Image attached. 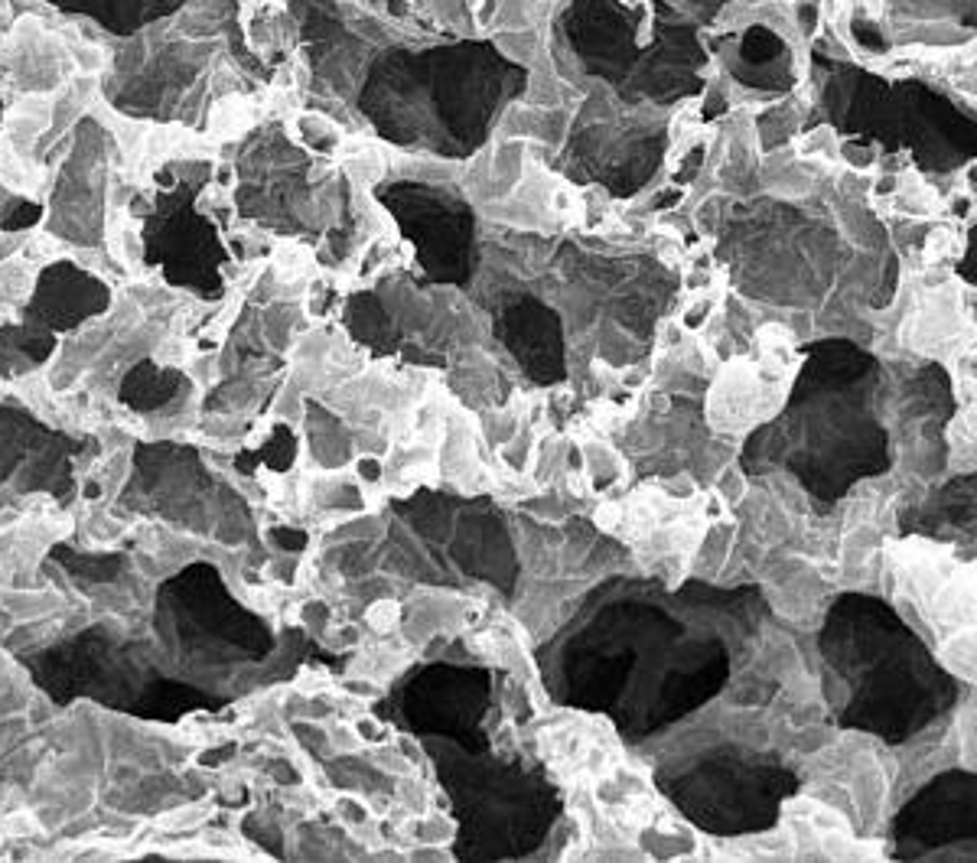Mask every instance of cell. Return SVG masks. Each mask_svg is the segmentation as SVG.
Instances as JSON below:
<instances>
[{"label": "cell", "mask_w": 977, "mask_h": 863, "mask_svg": "<svg viewBox=\"0 0 977 863\" xmlns=\"http://www.w3.org/2000/svg\"><path fill=\"white\" fill-rule=\"evenodd\" d=\"M763 613L756 590L613 580L538 652L554 701L596 710L629 743L675 727L727 688L737 629Z\"/></svg>", "instance_id": "6da1fadb"}, {"label": "cell", "mask_w": 977, "mask_h": 863, "mask_svg": "<svg viewBox=\"0 0 977 863\" xmlns=\"http://www.w3.org/2000/svg\"><path fill=\"white\" fill-rule=\"evenodd\" d=\"M890 375L854 339H821L805 349L785 408L743 447L753 476L789 473L818 505L841 502L857 482L893 466Z\"/></svg>", "instance_id": "7a4b0ae2"}, {"label": "cell", "mask_w": 977, "mask_h": 863, "mask_svg": "<svg viewBox=\"0 0 977 863\" xmlns=\"http://www.w3.org/2000/svg\"><path fill=\"white\" fill-rule=\"evenodd\" d=\"M818 652L834 720L886 746L922 740L961 701V684L880 596H837L818 632Z\"/></svg>", "instance_id": "3957f363"}, {"label": "cell", "mask_w": 977, "mask_h": 863, "mask_svg": "<svg viewBox=\"0 0 977 863\" xmlns=\"http://www.w3.org/2000/svg\"><path fill=\"white\" fill-rule=\"evenodd\" d=\"M424 746L460 821L456 857L522 860L548 841L564 805L541 772L450 740H424Z\"/></svg>", "instance_id": "277c9868"}, {"label": "cell", "mask_w": 977, "mask_h": 863, "mask_svg": "<svg viewBox=\"0 0 977 863\" xmlns=\"http://www.w3.org/2000/svg\"><path fill=\"white\" fill-rule=\"evenodd\" d=\"M385 567L421 583L456 587L473 580L499 593H509L518 580L515 541L496 505L434 489L395 505Z\"/></svg>", "instance_id": "5b68a950"}, {"label": "cell", "mask_w": 977, "mask_h": 863, "mask_svg": "<svg viewBox=\"0 0 977 863\" xmlns=\"http://www.w3.org/2000/svg\"><path fill=\"white\" fill-rule=\"evenodd\" d=\"M717 251L743 297L792 310L818 307L844 258L841 241L821 219L769 199L720 219Z\"/></svg>", "instance_id": "8992f818"}, {"label": "cell", "mask_w": 977, "mask_h": 863, "mask_svg": "<svg viewBox=\"0 0 977 863\" xmlns=\"http://www.w3.org/2000/svg\"><path fill=\"white\" fill-rule=\"evenodd\" d=\"M655 782L694 828L714 837L772 828L798 789V776L776 756L733 743L671 759L658 766Z\"/></svg>", "instance_id": "52a82bcc"}, {"label": "cell", "mask_w": 977, "mask_h": 863, "mask_svg": "<svg viewBox=\"0 0 977 863\" xmlns=\"http://www.w3.org/2000/svg\"><path fill=\"white\" fill-rule=\"evenodd\" d=\"M492 678L496 675L489 668L473 665H421L378 704V717L398 723L417 740H450L466 750H492L482 727L492 704Z\"/></svg>", "instance_id": "ba28073f"}, {"label": "cell", "mask_w": 977, "mask_h": 863, "mask_svg": "<svg viewBox=\"0 0 977 863\" xmlns=\"http://www.w3.org/2000/svg\"><path fill=\"white\" fill-rule=\"evenodd\" d=\"M896 860H977V772H938L896 811Z\"/></svg>", "instance_id": "9c48e42d"}, {"label": "cell", "mask_w": 977, "mask_h": 863, "mask_svg": "<svg viewBox=\"0 0 977 863\" xmlns=\"http://www.w3.org/2000/svg\"><path fill=\"white\" fill-rule=\"evenodd\" d=\"M398 215L404 235L414 241V255L427 284L466 287L476 271L473 215L463 202L424 186H398L382 193Z\"/></svg>", "instance_id": "30bf717a"}, {"label": "cell", "mask_w": 977, "mask_h": 863, "mask_svg": "<svg viewBox=\"0 0 977 863\" xmlns=\"http://www.w3.org/2000/svg\"><path fill=\"white\" fill-rule=\"evenodd\" d=\"M492 336L538 385L567 378V326L561 310L528 290H499L489 303Z\"/></svg>", "instance_id": "8fae6325"}, {"label": "cell", "mask_w": 977, "mask_h": 863, "mask_svg": "<svg viewBox=\"0 0 977 863\" xmlns=\"http://www.w3.org/2000/svg\"><path fill=\"white\" fill-rule=\"evenodd\" d=\"M903 531L977 551V469L929 489L903 509Z\"/></svg>", "instance_id": "7c38bea8"}, {"label": "cell", "mask_w": 977, "mask_h": 863, "mask_svg": "<svg viewBox=\"0 0 977 863\" xmlns=\"http://www.w3.org/2000/svg\"><path fill=\"white\" fill-rule=\"evenodd\" d=\"M958 274L968 284L977 287V225L971 228V235H968V251H964V258L958 261Z\"/></svg>", "instance_id": "4fadbf2b"}, {"label": "cell", "mask_w": 977, "mask_h": 863, "mask_svg": "<svg viewBox=\"0 0 977 863\" xmlns=\"http://www.w3.org/2000/svg\"><path fill=\"white\" fill-rule=\"evenodd\" d=\"M968 183H971V189L977 193V160H974L971 167H968Z\"/></svg>", "instance_id": "5bb4252c"}]
</instances>
